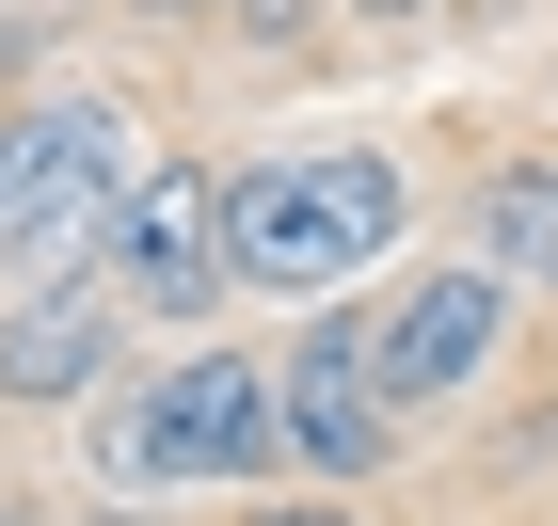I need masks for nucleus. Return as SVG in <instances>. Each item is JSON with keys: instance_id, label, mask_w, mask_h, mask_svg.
Segmentation results:
<instances>
[{"instance_id": "f257e3e1", "label": "nucleus", "mask_w": 558, "mask_h": 526, "mask_svg": "<svg viewBox=\"0 0 558 526\" xmlns=\"http://www.w3.org/2000/svg\"><path fill=\"white\" fill-rule=\"evenodd\" d=\"M96 479L112 494H160V479H271L288 463V383L256 351H175L144 383H96Z\"/></svg>"}, {"instance_id": "f03ea898", "label": "nucleus", "mask_w": 558, "mask_h": 526, "mask_svg": "<svg viewBox=\"0 0 558 526\" xmlns=\"http://www.w3.org/2000/svg\"><path fill=\"white\" fill-rule=\"evenodd\" d=\"M384 256H399V160H367V144L223 175V271L256 304H336L351 271H384Z\"/></svg>"}, {"instance_id": "7ed1b4c3", "label": "nucleus", "mask_w": 558, "mask_h": 526, "mask_svg": "<svg viewBox=\"0 0 558 526\" xmlns=\"http://www.w3.org/2000/svg\"><path fill=\"white\" fill-rule=\"evenodd\" d=\"M129 112L112 96H48V112H16L0 129V271L16 288H81L96 240H112V208H129Z\"/></svg>"}, {"instance_id": "20e7f679", "label": "nucleus", "mask_w": 558, "mask_h": 526, "mask_svg": "<svg viewBox=\"0 0 558 526\" xmlns=\"http://www.w3.org/2000/svg\"><path fill=\"white\" fill-rule=\"evenodd\" d=\"M96 288L144 319V335H175V319H208L240 271H223V175L192 160H144L129 208H112V240H96Z\"/></svg>"}, {"instance_id": "39448f33", "label": "nucleus", "mask_w": 558, "mask_h": 526, "mask_svg": "<svg viewBox=\"0 0 558 526\" xmlns=\"http://www.w3.org/2000/svg\"><path fill=\"white\" fill-rule=\"evenodd\" d=\"M288 463H319V479H367L399 447V383H384V335H367V304H319L288 335Z\"/></svg>"}, {"instance_id": "423d86ee", "label": "nucleus", "mask_w": 558, "mask_h": 526, "mask_svg": "<svg viewBox=\"0 0 558 526\" xmlns=\"http://www.w3.org/2000/svg\"><path fill=\"white\" fill-rule=\"evenodd\" d=\"M495 319H511V288L495 271H415V288H384L367 304V335H384V383H399V415H430V399H463L478 367H495Z\"/></svg>"}, {"instance_id": "0eeeda50", "label": "nucleus", "mask_w": 558, "mask_h": 526, "mask_svg": "<svg viewBox=\"0 0 558 526\" xmlns=\"http://www.w3.org/2000/svg\"><path fill=\"white\" fill-rule=\"evenodd\" d=\"M112 351H129V304L112 288H16L0 304V399H96L112 383Z\"/></svg>"}, {"instance_id": "6e6552de", "label": "nucleus", "mask_w": 558, "mask_h": 526, "mask_svg": "<svg viewBox=\"0 0 558 526\" xmlns=\"http://www.w3.org/2000/svg\"><path fill=\"white\" fill-rule=\"evenodd\" d=\"M478 271L511 288V271H558V175H495L478 192Z\"/></svg>"}, {"instance_id": "1a4fd4ad", "label": "nucleus", "mask_w": 558, "mask_h": 526, "mask_svg": "<svg viewBox=\"0 0 558 526\" xmlns=\"http://www.w3.org/2000/svg\"><path fill=\"white\" fill-rule=\"evenodd\" d=\"M144 16H240V0H144Z\"/></svg>"}, {"instance_id": "9d476101", "label": "nucleus", "mask_w": 558, "mask_h": 526, "mask_svg": "<svg viewBox=\"0 0 558 526\" xmlns=\"http://www.w3.org/2000/svg\"><path fill=\"white\" fill-rule=\"evenodd\" d=\"M256 526H351V511H256Z\"/></svg>"}, {"instance_id": "9b49d317", "label": "nucleus", "mask_w": 558, "mask_h": 526, "mask_svg": "<svg viewBox=\"0 0 558 526\" xmlns=\"http://www.w3.org/2000/svg\"><path fill=\"white\" fill-rule=\"evenodd\" d=\"M351 16H415V0H351Z\"/></svg>"}, {"instance_id": "f8f14e48", "label": "nucleus", "mask_w": 558, "mask_h": 526, "mask_svg": "<svg viewBox=\"0 0 558 526\" xmlns=\"http://www.w3.org/2000/svg\"><path fill=\"white\" fill-rule=\"evenodd\" d=\"M240 16H256V33H271V16H288V0H240Z\"/></svg>"}, {"instance_id": "ddd939ff", "label": "nucleus", "mask_w": 558, "mask_h": 526, "mask_svg": "<svg viewBox=\"0 0 558 526\" xmlns=\"http://www.w3.org/2000/svg\"><path fill=\"white\" fill-rule=\"evenodd\" d=\"M0 526H16V511H0Z\"/></svg>"}]
</instances>
